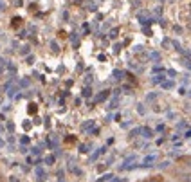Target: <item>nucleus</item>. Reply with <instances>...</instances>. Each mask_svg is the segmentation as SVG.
<instances>
[{
	"mask_svg": "<svg viewBox=\"0 0 191 182\" xmlns=\"http://www.w3.org/2000/svg\"><path fill=\"white\" fill-rule=\"evenodd\" d=\"M45 162H47V164H52V162H54V157H47Z\"/></svg>",
	"mask_w": 191,
	"mask_h": 182,
	"instance_id": "nucleus-1",
	"label": "nucleus"
},
{
	"mask_svg": "<svg viewBox=\"0 0 191 182\" xmlns=\"http://www.w3.org/2000/svg\"><path fill=\"white\" fill-rule=\"evenodd\" d=\"M11 182H18V180H16V177H11Z\"/></svg>",
	"mask_w": 191,
	"mask_h": 182,
	"instance_id": "nucleus-2",
	"label": "nucleus"
},
{
	"mask_svg": "<svg viewBox=\"0 0 191 182\" xmlns=\"http://www.w3.org/2000/svg\"><path fill=\"white\" fill-rule=\"evenodd\" d=\"M0 130H2V128H0Z\"/></svg>",
	"mask_w": 191,
	"mask_h": 182,
	"instance_id": "nucleus-3",
	"label": "nucleus"
}]
</instances>
